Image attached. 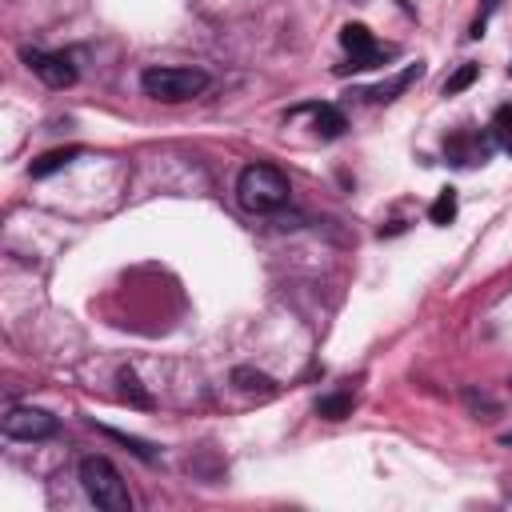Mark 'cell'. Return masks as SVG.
<instances>
[{
    "label": "cell",
    "instance_id": "cell-5",
    "mask_svg": "<svg viewBox=\"0 0 512 512\" xmlns=\"http://www.w3.org/2000/svg\"><path fill=\"white\" fill-rule=\"evenodd\" d=\"M52 432H56V416L44 412V408L20 404V408L4 412V436H12V440H44Z\"/></svg>",
    "mask_w": 512,
    "mask_h": 512
},
{
    "label": "cell",
    "instance_id": "cell-14",
    "mask_svg": "<svg viewBox=\"0 0 512 512\" xmlns=\"http://www.w3.org/2000/svg\"><path fill=\"white\" fill-rule=\"evenodd\" d=\"M476 76H480V64H460V68H456V72L444 80V96H456V92H464V88H468Z\"/></svg>",
    "mask_w": 512,
    "mask_h": 512
},
{
    "label": "cell",
    "instance_id": "cell-10",
    "mask_svg": "<svg viewBox=\"0 0 512 512\" xmlns=\"http://www.w3.org/2000/svg\"><path fill=\"white\" fill-rule=\"evenodd\" d=\"M232 384H236L240 392H256V396H272V392H276V380L264 376V372H256V368H236V372H232Z\"/></svg>",
    "mask_w": 512,
    "mask_h": 512
},
{
    "label": "cell",
    "instance_id": "cell-18",
    "mask_svg": "<svg viewBox=\"0 0 512 512\" xmlns=\"http://www.w3.org/2000/svg\"><path fill=\"white\" fill-rule=\"evenodd\" d=\"M496 4H500V0H484V8H480V16H476V24H472V36H484V24H488V16L496 12Z\"/></svg>",
    "mask_w": 512,
    "mask_h": 512
},
{
    "label": "cell",
    "instance_id": "cell-7",
    "mask_svg": "<svg viewBox=\"0 0 512 512\" xmlns=\"http://www.w3.org/2000/svg\"><path fill=\"white\" fill-rule=\"evenodd\" d=\"M488 140L484 136H476V132H460V136H452L448 144H444V152L452 156V164H484V156H488Z\"/></svg>",
    "mask_w": 512,
    "mask_h": 512
},
{
    "label": "cell",
    "instance_id": "cell-6",
    "mask_svg": "<svg viewBox=\"0 0 512 512\" xmlns=\"http://www.w3.org/2000/svg\"><path fill=\"white\" fill-rule=\"evenodd\" d=\"M24 60H28V68H32L48 88H68V84H76V64H72L64 52H40V48H28Z\"/></svg>",
    "mask_w": 512,
    "mask_h": 512
},
{
    "label": "cell",
    "instance_id": "cell-15",
    "mask_svg": "<svg viewBox=\"0 0 512 512\" xmlns=\"http://www.w3.org/2000/svg\"><path fill=\"white\" fill-rule=\"evenodd\" d=\"M428 216H432V224H448V220L456 216V192H452V188H444V192L432 200Z\"/></svg>",
    "mask_w": 512,
    "mask_h": 512
},
{
    "label": "cell",
    "instance_id": "cell-8",
    "mask_svg": "<svg viewBox=\"0 0 512 512\" xmlns=\"http://www.w3.org/2000/svg\"><path fill=\"white\" fill-rule=\"evenodd\" d=\"M312 124H316V132H320L324 140H332V136H340V132L348 128L344 112L332 108V104H316V108H312Z\"/></svg>",
    "mask_w": 512,
    "mask_h": 512
},
{
    "label": "cell",
    "instance_id": "cell-2",
    "mask_svg": "<svg viewBox=\"0 0 512 512\" xmlns=\"http://www.w3.org/2000/svg\"><path fill=\"white\" fill-rule=\"evenodd\" d=\"M140 88L164 104H180V100H192L208 88V72L204 68H188V64H160V68H148L140 76Z\"/></svg>",
    "mask_w": 512,
    "mask_h": 512
},
{
    "label": "cell",
    "instance_id": "cell-1",
    "mask_svg": "<svg viewBox=\"0 0 512 512\" xmlns=\"http://www.w3.org/2000/svg\"><path fill=\"white\" fill-rule=\"evenodd\" d=\"M236 200L248 212H276L288 204V176L272 164H248L236 176Z\"/></svg>",
    "mask_w": 512,
    "mask_h": 512
},
{
    "label": "cell",
    "instance_id": "cell-11",
    "mask_svg": "<svg viewBox=\"0 0 512 512\" xmlns=\"http://www.w3.org/2000/svg\"><path fill=\"white\" fill-rule=\"evenodd\" d=\"M76 156H80V148H56V152H44L40 160H32V176H48V172L64 168V164L76 160Z\"/></svg>",
    "mask_w": 512,
    "mask_h": 512
},
{
    "label": "cell",
    "instance_id": "cell-4",
    "mask_svg": "<svg viewBox=\"0 0 512 512\" xmlns=\"http://www.w3.org/2000/svg\"><path fill=\"white\" fill-rule=\"evenodd\" d=\"M340 44H344V52H348V64H340V72L376 68V64H384V60L396 52V48L376 44V40H372V32H368L364 24H344V28H340Z\"/></svg>",
    "mask_w": 512,
    "mask_h": 512
},
{
    "label": "cell",
    "instance_id": "cell-17",
    "mask_svg": "<svg viewBox=\"0 0 512 512\" xmlns=\"http://www.w3.org/2000/svg\"><path fill=\"white\" fill-rule=\"evenodd\" d=\"M104 436H112V440H120V444H128L140 460H152V448L144 444V440H136V436H124V432H116V428H104Z\"/></svg>",
    "mask_w": 512,
    "mask_h": 512
},
{
    "label": "cell",
    "instance_id": "cell-13",
    "mask_svg": "<svg viewBox=\"0 0 512 512\" xmlns=\"http://www.w3.org/2000/svg\"><path fill=\"white\" fill-rule=\"evenodd\" d=\"M492 140L512 156V104H500L492 116Z\"/></svg>",
    "mask_w": 512,
    "mask_h": 512
},
{
    "label": "cell",
    "instance_id": "cell-12",
    "mask_svg": "<svg viewBox=\"0 0 512 512\" xmlns=\"http://www.w3.org/2000/svg\"><path fill=\"white\" fill-rule=\"evenodd\" d=\"M116 384H120V396H124V400H132L136 408H148V404H152V396L140 388V380H136V372H132V368H120Z\"/></svg>",
    "mask_w": 512,
    "mask_h": 512
},
{
    "label": "cell",
    "instance_id": "cell-9",
    "mask_svg": "<svg viewBox=\"0 0 512 512\" xmlns=\"http://www.w3.org/2000/svg\"><path fill=\"white\" fill-rule=\"evenodd\" d=\"M420 72H424V64H408V68H404L396 80H388V84H380V88H368L364 96H372V100H396V96H400V92H404L412 80H420Z\"/></svg>",
    "mask_w": 512,
    "mask_h": 512
},
{
    "label": "cell",
    "instance_id": "cell-3",
    "mask_svg": "<svg viewBox=\"0 0 512 512\" xmlns=\"http://www.w3.org/2000/svg\"><path fill=\"white\" fill-rule=\"evenodd\" d=\"M80 484L88 492V500L104 512H132V496L120 480V472L112 468V460L104 456H84L80 460Z\"/></svg>",
    "mask_w": 512,
    "mask_h": 512
},
{
    "label": "cell",
    "instance_id": "cell-16",
    "mask_svg": "<svg viewBox=\"0 0 512 512\" xmlns=\"http://www.w3.org/2000/svg\"><path fill=\"white\" fill-rule=\"evenodd\" d=\"M316 412L324 420H344L352 412V396H324V400H316Z\"/></svg>",
    "mask_w": 512,
    "mask_h": 512
}]
</instances>
